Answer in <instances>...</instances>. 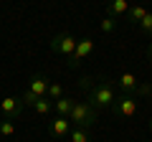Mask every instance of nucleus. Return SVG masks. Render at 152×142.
Instances as JSON below:
<instances>
[{"label": "nucleus", "mask_w": 152, "mask_h": 142, "mask_svg": "<svg viewBox=\"0 0 152 142\" xmlns=\"http://www.w3.org/2000/svg\"><path fill=\"white\" fill-rule=\"evenodd\" d=\"M81 86L89 91V104H91L94 109H112L114 99H117V91H114V86L109 81L102 79V81L91 84V79L84 76L81 79Z\"/></svg>", "instance_id": "f257e3e1"}, {"label": "nucleus", "mask_w": 152, "mask_h": 142, "mask_svg": "<svg viewBox=\"0 0 152 142\" xmlns=\"http://www.w3.org/2000/svg\"><path fill=\"white\" fill-rule=\"evenodd\" d=\"M71 124L74 127H84V130H91L96 124V109H94L89 102H74V109L69 114Z\"/></svg>", "instance_id": "f03ea898"}, {"label": "nucleus", "mask_w": 152, "mask_h": 142, "mask_svg": "<svg viewBox=\"0 0 152 142\" xmlns=\"http://www.w3.org/2000/svg\"><path fill=\"white\" fill-rule=\"evenodd\" d=\"M112 112L117 117H122V119H129V117H134L140 112V102H137L134 94H117V99L112 104Z\"/></svg>", "instance_id": "7ed1b4c3"}, {"label": "nucleus", "mask_w": 152, "mask_h": 142, "mask_svg": "<svg viewBox=\"0 0 152 142\" xmlns=\"http://www.w3.org/2000/svg\"><path fill=\"white\" fill-rule=\"evenodd\" d=\"M76 43H79V41L74 38V36H71V33H58V36H53V38H51V51H53V53H61V56H66V59H71V56H74V51H76Z\"/></svg>", "instance_id": "20e7f679"}, {"label": "nucleus", "mask_w": 152, "mask_h": 142, "mask_svg": "<svg viewBox=\"0 0 152 142\" xmlns=\"http://www.w3.org/2000/svg\"><path fill=\"white\" fill-rule=\"evenodd\" d=\"M117 86L122 89V94H137V91H140V94H152V89L150 86H142L132 71H122L119 76H117Z\"/></svg>", "instance_id": "39448f33"}, {"label": "nucleus", "mask_w": 152, "mask_h": 142, "mask_svg": "<svg viewBox=\"0 0 152 142\" xmlns=\"http://www.w3.org/2000/svg\"><path fill=\"white\" fill-rule=\"evenodd\" d=\"M91 53H94V41L86 36V38H79L74 56H71V59H66V61H69V66H71V69H76V66H81V61H84V59H89Z\"/></svg>", "instance_id": "423d86ee"}, {"label": "nucleus", "mask_w": 152, "mask_h": 142, "mask_svg": "<svg viewBox=\"0 0 152 142\" xmlns=\"http://www.w3.org/2000/svg\"><path fill=\"white\" fill-rule=\"evenodd\" d=\"M69 132H71V119H69V117H58V114H56L53 119L48 122V135L56 137V140L69 137Z\"/></svg>", "instance_id": "0eeeda50"}, {"label": "nucleus", "mask_w": 152, "mask_h": 142, "mask_svg": "<svg viewBox=\"0 0 152 142\" xmlns=\"http://www.w3.org/2000/svg\"><path fill=\"white\" fill-rule=\"evenodd\" d=\"M23 107H26V104H23V99H15V97L0 99V112H3V117H5V119H15V117L20 114Z\"/></svg>", "instance_id": "6e6552de"}, {"label": "nucleus", "mask_w": 152, "mask_h": 142, "mask_svg": "<svg viewBox=\"0 0 152 142\" xmlns=\"http://www.w3.org/2000/svg\"><path fill=\"white\" fill-rule=\"evenodd\" d=\"M48 76L46 74H33L31 76V84H28V91L33 94V97H46V91H48Z\"/></svg>", "instance_id": "1a4fd4ad"}, {"label": "nucleus", "mask_w": 152, "mask_h": 142, "mask_svg": "<svg viewBox=\"0 0 152 142\" xmlns=\"http://www.w3.org/2000/svg\"><path fill=\"white\" fill-rule=\"evenodd\" d=\"M127 13H129V0H112L107 8V15H112V18L127 15Z\"/></svg>", "instance_id": "9d476101"}, {"label": "nucleus", "mask_w": 152, "mask_h": 142, "mask_svg": "<svg viewBox=\"0 0 152 142\" xmlns=\"http://www.w3.org/2000/svg\"><path fill=\"white\" fill-rule=\"evenodd\" d=\"M53 109H56V114H58V117H69L71 109H74V99H69L64 94L61 99H56V102H53Z\"/></svg>", "instance_id": "9b49d317"}, {"label": "nucleus", "mask_w": 152, "mask_h": 142, "mask_svg": "<svg viewBox=\"0 0 152 142\" xmlns=\"http://www.w3.org/2000/svg\"><path fill=\"white\" fill-rule=\"evenodd\" d=\"M33 109H36L41 117H48L51 112H53V102H51L48 97H38L36 102H33Z\"/></svg>", "instance_id": "f8f14e48"}, {"label": "nucleus", "mask_w": 152, "mask_h": 142, "mask_svg": "<svg viewBox=\"0 0 152 142\" xmlns=\"http://www.w3.org/2000/svg\"><path fill=\"white\" fill-rule=\"evenodd\" d=\"M71 142H91V130H84V127H74L69 132Z\"/></svg>", "instance_id": "ddd939ff"}, {"label": "nucleus", "mask_w": 152, "mask_h": 142, "mask_svg": "<svg viewBox=\"0 0 152 142\" xmlns=\"http://www.w3.org/2000/svg\"><path fill=\"white\" fill-rule=\"evenodd\" d=\"M147 8H142V5H134V8H129V13H127V18H129V23H134V26H140V20L147 15Z\"/></svg>", "instance_id": "4468645a"}, {"label": "nucleus", "mask_w": 152, "mask_h": 142, "mask_svg": "<svg viewBox=\"0 0 152 142\" xmlns=\"http://www.w3.org/2000/svg\"><path fill=\"white\" fill-rule=\"evenodd\" d=\"M0 135L3 137H13L15 135V119H0Z\"/></svg>", "instance_id": "2eb2a0df"}, {"label": "nucleus", "mask_w": 152, "mask_h": 142, "mask_svg": "<svg viewBox=\"0 0 152 142\" xmlns=\"http://www.w3.org/2000/svg\"><path fill=\"white\" fill-rule=\"evenodd\" d=\"M46 97H48L51 102L61 99V97H64V86H61V84H56V81H51V84H48V91H46Z\"/></svg>", "instance_id": "dca6fc26"}, {"label": "nucleus", "mask_w": 152, "mask_h": 142, "mask_svg": "<svg viewBox=\"0 0 152 142\" xmlns=\"http://www.w3.org/2000/svg\"><path fill=\"white\" fill-rule=\"evenodd\" d=\"M99 28H102V33H114V28H117V18H112V15H104L102 18V23H99Z\"/></svg>", "instance_id": "f3484780"}, {"label": "nucleus", "mask_w": 152, "mask_h": 142, "mask_svg": "<svg viewBox=\"0 0 152 142\" xmlns=\"http://www.w3.org/2000/svg\"><path fill=\"white\" fill-rule=\"evenodd\" d=\"M140 31H142V36L152 38V13H147V15L140 20Z\"/></svg>", "instance_id": "a211bd4d"}, {"label": "nucleus", "mask_w": 152, "mask_h": 142, "mask_svg": "<svg viewBox=\"0 0 152 142\" xmlns=\"http://www.w3.org/2000/svg\"><path fill=\"white\" fill-rule=\"evenodd\" d=\"M147 59L152 61V41H150V46H147Z\"/></svg>", "instance_id": "6ab92c4d"}, {"label": "nucleus", "mask_w": 152, "mask_h": 142, "mask_svg": "<svg viewBox=\"0 0 152 142\" xmlns=\"http://www.w3.org/2000/svg\"><path fill=\"white\" fill-rule=\"evenodd\" d=\"M150 130H152V119H150Z\"/></svg>", "instance_id": "aec40b11"}, {"label": "nucleus", "mask_w": 152, "mask_h": 142, "mask_svg": "<svg viewBox=\"0 0 152 142\" xmlns=\"http://www.w3.org/2000/svg\"><path fill=\"white\" fill-rule=\"evenodd\" d=\"M145 142H150V140H145Z\"/></svg>", "instance_id": "412c9836"}]
</instances>
